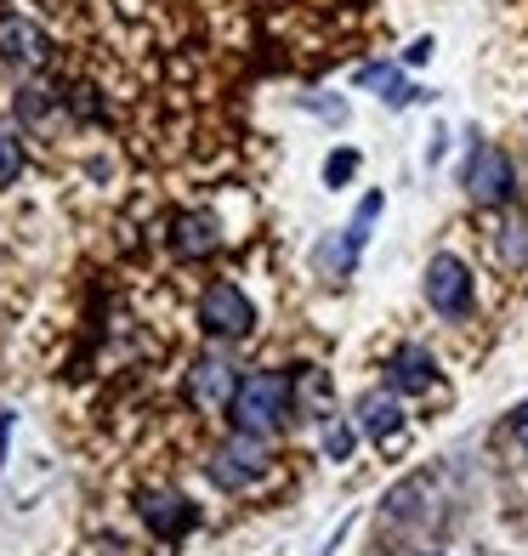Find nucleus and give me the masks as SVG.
<instances>
[{"label": "nucleus", "instance_id": "obj_1", "mask_svg": "<svg viewBox=\"0 0 528 556\" xmlns=\"http://www.w3.org/2000/svg\"><path fill=\"white\" fill-rule=\"evenodd\" d=\"M228 415H234V432L273 438L296 415V381H290V369H250V375H239V392L228 403Z\"/></svg>", "mask_w": 528, "mask_h": 556}, {"label": "nucleus", "instance_id": "obj_2", "mask_svg": "<svg viewBox=\"0 0 528 556\" xmlns=\"http://www.w3.org/2000/svg\"><path fill=\"white\" fill-rule=\"evenodd\" d=\"M199 330L211 341H244L256 330V307H250V295L234 285V278H216V285L199 295Z\"/></svg>", "mask_w": 528, "mask_h": 556}, {"label": "nucleus", "instance_id": "obj_3", "mask_svg": "<svg viewBox=\"0 0 528 556\" xmlns=\"http://www.w3.org/2000/svg\"><path fill=\"white\" fill-rule=\"evenodd\" d=\"M461 182L472 193V205H483V211H500V205H512V199H517V170L506 160V148H494V142H477L472 148Z\"/></svg>", "mask_w": 528, "mask_h": 556}, {"label": "nucleus", "instance_id": "obj_4", "mask_svg": "<svg viewBox=\"0 0 528 556\" xmlns=\"http://www.w3.org/2000/svg\"><path fill=\"white\" fill-rule=\"evenodd\" d=\"M426 307H432L438 318H466L472 313V267L461 256H432L426 262Z\"/></svg>", "mask_w": 528, "mask_h": 556}, {"label": "nucleus", "instance_id": "obj_5", "mask_svg": "<svg viewBox=\"0 0 528 556\" xmlns=\"http://www.w3.org/2000/svg\"><path fill=\"white\" fill-rule=\"evenodd\" d=\"M267 466V438L256 432H234V443H222L211 454V483L216 489H244V483H256Z\"/></svg>", "mask_w": 528, "mask_h": 556}, {"label": "nucleus", "instance_id": "obj_6", "mask_svg": "<svg viewBox=\"0 0 528 556\" xmlns=\"http://www.w3.org/2000/svg\"><path fill=\"white\" fill-rule=\"evenodd\" d=\"M375 216H381V193H364V205H359V216H352V227L318 250V267L336 273V278H347L352 267H359V256H364V239H369V222H375Z\"/></svg>", "mask_w": 528, "mask_h": 556}, {"label": "nucleus", "instance_id": "obj_7", "mask_svg": "<svg viewBox=\"0 0 528 556\" xmlns=\"http://www.w3.org/2000/svg\"><path fill=\"white\" fill-rule=\"evenodd\" d=\"M234 392H239V375L228 358H199L188 369V397L199 409H222V403H234Z\"/></svg>", "mask_w": 528, "mask_h": 556}, {"label": "nucleus", "instance_id": "obj_8", "mask_svg": "<svg viewBox=\"0 0 528 556\" xmlns=\"http://www.w3.org/2000/svg\"><path fill=\"white\" fill-rule=\"evenodd\" d=\"M432 381H438V358L426 346L410 341V346H398L392 358H387V387L392 392H426Z\"/></svg>", "mask_w": 528, "mask_h": 556}, {"label": "nucleus", "instance_id": "obj_9", "mask_svg": "<svg viewBox=\"0 0 528 556\" xmlns=\"http://www.w3.org/2000/svg\"><path fill=\"white\" fill-rule=\"evenodd\" d=\"M193 517H199V511H193L183 494H171V489H148V494H142V522L154 528V534H165V540L188 534Z\"/></svg>", "mask_w": 528, "mask_h": 556}, {"label": "nucleus", "instance_id": "obj_10", "mask_svg": "<svg viewBox=\"0 0 528 556\" xmlns=\"http://www.w3.org/2000/svg\"><path fill=\"white\" fill-rule=\"evenodd\" d=\"M359 426L381 443V448H392V432L404 426V403H398V392L392 387H375V392H364L359 397Z\"/></svg>", "mask_w": 528, "mask_h": 556}, {"label": "nucleus", "instance_id": "obj_11", "mask_svg": "<svg viewBox=\"0 0 528 556\" xmlns=\"http://www.w3.org/2000/svg\"><path fill=\"white\" fill-rule=\"evenodd\" d=\"M359 86L375 91L387 109H410V103H420V91L404 80V68H398V63H369V68H359Z\"/></svg>", "mask_w": 528, "mask_h": 556}, {"label": "nucleus", "instance_id": "obj_12", "mask_svg": "<svg viewBox=\"0 0 528 556\" xmlns=\"http://www.w3.org/2000/svg\"><path fill=\"white\" fill-rule=\"evenodd\" d=\"M171 244H176V256H211V250H216V222H211V216H199V211L176 216Z\"/></svg>", "mask_w": 528, "mask_h": 556}, {"label": "nucleus", "instance_id": "obj_13", "mask_svg": "<svg viewBox=\"0 0 528 556\" xmlns=\"http://www.w3.org/2000/svg\"><path fill=\"white\" fill-rule=\"evenodd\" d=\"M352 448H359V426L347 415H330L324 420V454H330V460H352Z\"/></svg>", "mask_w": 528, "mask_h": 556}, {"label": "nucleus", "instance_id": "obj_14", "mask_svg": "<svg viewBox=\"0 0 528 556\" xmlns=\"http://www.w3.org/2000/svg\"><path fill=\"white\" fill-rule=\"evenodd\" d=\"M494 244H500V256H506L512 267H523V262H528V227H523V222H506Z\"/></svg>", "mask_w": 528, "mask_h": 556}, {"label": "nucleus", "instance_id": "obj_15", "mask_svg": "<svg viewBox=\"0 0 528 556\" xmlns=\"http://www.w3.org/2000/svg\"><path fill=\"white\" fill-rule=\"evenodd\" d=\"M352 170H359V148H336V154L324 160V182L341 188V182H352Z\"/></svg>", "mask_w": 528, "mask_h": 556}, {"label": "nucleus", "instance_id": "obj_16", "mask_svg": "<svg viewBox=\"0 0 528 556\" xmlns=\"http://www.w3.org/2000/svg\"><path fill=\"white\" fill-rule=\"evenodd\" d=\"M17 170H23V142L12 131H0V188L17 182Z\"/></svg>", "mask_w": 528, "mask_h": 556}, {"label": "nucleus", "instance_id": "obj_17", "mask_svg": "<svg viewBox=\"0 0 528 556\" xmlns=\"http://www.w3.org/2000/svg\"><path fill=\"white\" fill-rule=\"evenodd\" d=\"M426 58H432V40H415V46H410V52H404V63H410V68H420Z\"/></svg>", "mask_w": 528, "mask_h": 556}, {"label": "nucleus", "instance_id": "obj_18", "mask_svg": "<svg viewBox=\"0 0 528 556\" xmlns=\"http://www.w3.org/2000/svg\"><path fill=\"white\" fill-rule=\"evenodd\" d=\"M512 432L528 443V403H517V409H512Z\"/></svg>", "mask_w": 528, "mask_h": 556}, {"label": "nucleus", "instance_id": "obj_19", "mask_svg": "<svg viewBox=\"0 0 528 556\" xmlns=\"http://www.w3.org/2000/svg\"><path fill=\"white\" fill-rule=\"evenodd\" d=\"M7 432H12V415H0V460H7Z\"/></svg>", "mask_w": 528, "mask_h": 556}, {"label": "nucleus", "instance_id": "obj_20", "mask_svg": "<svg viewBox=\"0 0 528 556\" xmlns=\"http://www.w3.org/2000/svg\"><path fill=\"white\" fill-rule=\"evenodd\" d=\"M432 556H438V551H432Z\"/></svg>", "mask_w": 528, "mask_h": 556}]
</instances>
